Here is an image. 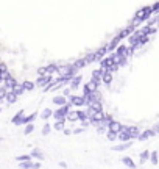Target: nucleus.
Listing matches in <instances>:
<instances>
[{"label": "nucleus", "instance_id": "1", "mask_svg": "<svg viewBox=\"0 0 159 169\" xmlns=\"http://www.w3.org/2000/svg\"><path fill=\"white\" fill-rule=\"evenodd\" d=\"M72 110V105L70 103H66L64 107H59L58 110H55L52 113V116L56 119V121H66V116H67V113Z\"/></svg>", "mask_w": 159, "mask_h": 169}, {"label": "nucleus", "instance_id": "2", "mask_svg": "<svg viewBox=\"0 0 159 169\" xmlns=\"http://www.w3.org/2000/svg\"><path fill=\"white\" fill-rule=\"evenodd\" d=\"M53 79H52V77L50 75H42V77H38V80H36V83H34V84H36V86H39V88H45L47 86V84L48 83H50Z\"/></svg>", "mask_w": 159, "mask_h": 169}, {"label": "nucleus", "instance_id": "3", "mask_svg": "<svg viewBox=\"0 0 159 169\" xmlns=\"http://www.w3.org/2000/svg\"><path fill=\"white\" fill-rule=\"evenodd\" d=\"M81 82H83V77L78 74V75H75L73 79L69 82V84H70V86H69V89L70 91H75V89H78L80 88V84H81Z\"/></svg>", "mask_w": 159, "mask_h": 169}, {"label": "nucleus", "instance_id": "4", "mask_svg": "<svg viewBox=\"0 0 159 169\" xmlns=\"http://www.w3.org/2000/svg\"><path fill=\"white\" fill-rule=\"evenodd\" d=\"M16 83H17V82L14 80V77H13V75H10L6 80H3V86H2V88L6 91V93H11V89H13V86H14Z\"/></svg>", "mask_w": 159, "mask_h": 169}, {"label": "nucleus", "instance_id": "5", "mask_svg": "<svg viewBox=\"0 0 159 169\" xmlns=\"http://www.w3.org/2000/svg\"><path fill=\"white\" fill-rule=\"evenodd\" d=\"M141 30H134L133 33H131L129 34V36H128V41H129V47H133L134 49V46H136V42H137V39H139L141 38ZM134 50H136V49H134Z\"/></svg>", "mask_w": 159, "mask_h": 169}, {"label": "nucleus", "instance_id": "6", "mask_svg": "<svg viewBox=\"0 0 159 169\" xmlns=\"http://www.w3.org/2000/svg\"><path fill=\"white\" fill-rule=\"evenodd\" d=\"M120 42H122V41H120L119 38H117V36H114V38L111 39V41H109V44H108V46H105V47H106V52H109V53H114L115 47L119 46Z\"/></svg>", "mask_w": 159, "mask_h": 169}, {"label": "nucleus", "instance_id": "7", "mask_svg": "<svg viewBox=\"0 0 159 169\" xmlns=\"http://www.w3.org/2000/svg\"><path fill=\"white\" fill-rule=\"evenodd\" d=\"M134 30H136V27H133V25H128L126 28H123V30H122V31H120L119 34H117V38H119V39L122 41V39H125V38H128V36H129V34H131V33H133Z\"/></svg>", "mask_w": 159, "mask_h": 169}, {"label": "nucleus", "instance_id": "8", "mask_svg": "<svg viewBox=\"0 0 159 169\" xmlns=\"http://www.w3.org/2000/svg\"><path fill=\"white\" fill-rule=\"evenodd\" d=\"M95 91H98V89H97V86L91 80L83 84V94H92V93H95Z\"/></svg>", "mask_w": 159, "mask_h": 169}, {"label": "nucleus", "instance_id": "9", "mask_svg": "<svg viewBox=\"0 0 159 169\" xmlns=\"http://www.w3.org/2000/svg\"><path fill=\"white\" fill-rule=\"evenodd\" d=\"M106 47L103 46V47H100V49H97V50L94 52V58H95V61H101L103 58L106 56Z\"/></svg>", "mask_w": 159, "mask_h": 169}, {"label": "nucleus", "instance_id": "10", "mask_svg": "<svg viewBox=\"0 0 159 169\" xmlns=\"http://www.w3.org/2000/svg\"><path fill=\"white\" fill-rule=\"evenodd\" d=\"M30 157H31V158H36V160H39V161L45 160V155H44V152L41 150L39 147H34V149L31 150V153H30Z\"/></svg>", "mask_w": 159, "mask_h": 169}, {"label": "nucleus", "instance_id": "11", "mask_svg": "<svg viewBox=\"0 0 159 169\" xmlns=\"http://www.w3.org/2000/svg\"><path fill=\"white\" fill-rule=\"evenodd\" d=\"M38 117V113L34 111V113H31V114H28V116H24L22 117V121H20V125H28V124H33V121Z\"/></svg>", "mask_w": 159, "mask_h": 169}, {"label": "nucleus", "instance_id": "12", "mask_svg": "<svg viewBox=\"0 0 159 169\" xmlns=\"http://www.w3.org/2000/svg\"><path fill=\"white\" fill-rule=\"evenodd\" d=\"M126 133H128V135H129V139L131 141H133V139H137V136H139V127H128V130H126Z\"/></svg>", "mask_w": 159, "mask_h": 169}, {"label": "nucleus", "instance_id": "13", "mask_svg": "<svg viewBox=\"0 0 159 169\" xmlns=\"http://www.w3.org/2000/svg\"><path fill=\"white\" fill-rule=\"evenodd\" d=\"M120 127H122V124L119 121H111V122H109V125H108V132L119 133L120 132Z\"/></svg>", "mask_w": 159, "mask_h": 169}, {"label": "nucleus", "instance_id": "14", "mask_svg": "<svg viewBox=\"0 0 159 169\" xmlns=\"http://www.w3.org/2000/svg\"><path fill=\"white\" fill-rule=\"evenodd\" d=\"M120 160H122V163L125 165L126 168H129V169H136L137 168V165L134 163V160L131 158V157H122Z\"/></svg>", "mask_w": 159, "mask_h": 169}, {"label": "nucleus", "instance_id": "15", "mask_svg": "<svg viewBox=\"0 0 159 169\" xmlns=\"http://www.w3.org/2000/svg\"><path fill=\"white\" fill-rule=\"evenodd\" d=\"M133 146V141H128V143H123V144H119V146H112V150L114 152H122V150H126Z\"/></svg>", "mask_w": 159, "mask_h": 169}, {"label": "nucleus", "instance_id": "16", "mask_svg": "<svg viewBox=\"0 0 159 169\" xmlns=\"http://www.w3.org/2000/svg\"><path fill=\"white\" fill-rule=\"evenodd\" d=\"M25 116V111L24 110H20V111H17L14 116H13V119H11V122L14 124V125H20V121H22V117Z\"/></svg>", "mask_w": 159, "mask_h": 169}, {"label": "nucleus", "instance_id": "17", "mask_svg": "<svg viewBox=\"0 0 159 169\" xmlns=\"http://www.w3.org/2000/svg\"><path fill=\"white\" fill-rule=\"evenodd\" d=\"M101 83H105L106 84V86L109 88V84H111L112 83V74H109L108 72V70H105V72H103V75H101Z\"/></svg>", "mask_w": 159, "mask_h": 169}, {"label": "nucleus", "instance_id": "18", "mask_svg": "<svg viewBox=\"0 0 159 169\" xmlns=\"http://www.w3.org/2000/svg\"><path fill=\"white\" fill-rule=\"evenodd\" d=\"M148 42H150V36H145V34H141V38L137 39V42H136L134 49H139V47H142V46H147Z\"/></svg>", "mask_w": 159, "mask_h": 169}, {"label": "nucleus", "instance_id": "19", "mask_svg": "<svg viewBox=\"0 0 159 169\" xmlns=\"http://www.w3.org/2000/svg\"><path fill=\"white\" fill-rule=\"evenodd\" d=\"M11 93L14 94L16 97H19V96H22L25 91H24V88H22V83H16L14 86H13V89H11Z\"/></svg>", "mask_w": 159, "mask_h": 169}, {"label": "nucleus", "instance_id": "20", "mask_svg": "<svg viewBox=\"0 0 159 169\" xmlns=\"http://www.w3.org/2000/svg\"><path fill=\"white\" fill-rule=\"evenodd\" d=\"M53 103L55 105H59V107H64V105L67 103V99L64 96H61V94L59 96H55L53 97Z\"/></svg>", "mask_w": 159, "mask_h": 169}, {"label": "nucleus", "instance_id": "21", "mask_svg": "<svg viewBox=\"0 0 159 169\" xmlns=\"http://www.w3.org/2000/svg\"><path fill=\"white\" fill-rule=\"evenodd\" d=\"M153 136V133H151V130L150 129H147V130H143L142 133H139V136H137V139L139 141H147L148 138H151Z\"/></svg>", "mask_w": 159, "mask_h": 169}, {"label": "nucleus", "instance_id": "22", "mask_svg": "<svg viewBox=\"0 0 159 169\" xmlns=\"http://www.w3.org/2000/svg\"><path fill=\"white\" fill-rule=\"evenodd\" d=\"M56 70H58V64H55V63L45 66V74L50 75V77H52V74H56Z\"/></svg>", "mask_w": 159, "mask_h": 169}, {"label": "nucleus", "instance_id": "23", "mask_svg": "<svg viewBox=\"0 0 159 169\" xmlns=\"http://www.w3.org/2000/svg\"><path fill=\"white\" fill-rule=\"evenodd\" d=\"M84 66H86L84 58H78L77 61H73V63H72V67H73L75 70H80V69H83Z\"/></svg>", "mask_w": 159, "mask_h": 169}, {"label": "nucleus", "instance_id": "24", "mask_svg": "<svg viewBox=\"0 0 159 169\" xmlns=\"http://www.w3.org/2000/svg\"><path fill=\"white\" fill-rule=\"evenodd\" d=\"M66 121H69V122H77L78 121V114H77V111H73V110H70L67 113V116H66Z\"/></svg>", "mask_w": 159, "mask_h": 169}, {"label": "nucleus", "instance_id": "25", "mask_svg": "<svg viewBox=\"0 0 159 169\" xmlns=\"http://www.w3.org/2000/svg\"><path fill=\"white\" fill-rule=\"evenodd\" d=\"M117 139L120 141V144H123V143H128V141H131V139H129V135H128L126 132L117 133Z\"/></svg>", "mask_w": 159, "mask_h": 169}, {"label": "nucleus", "instance_id": "26", "mask_svg": "<svg viewBox=\"0 0 159 169\" xmlns=\"http://www.w3.org/2000/svg\"><path fill=\"white\" fill-rule=\"evenodd\" d=\"M5 100H6V103H8V105H13V103H16V102H17V97H16L14 94H13V93H6Z\"/></svg>", "mask_w": 159, "mask_h": 169}, {"label": "nucleus", "instance_id": "27", "mask_svg": "<svg viewBox=\"0 0 159 169\" xmlns=\"http://www.w3.org/2000/svg\"><path fill=\"white\" fill-rule=\"evenodd\" d=\"M87 108H91L92 111H103V103L101 102H92Z\"/></svg>", "mask_w": 159, "mask_h": 169}, {"label": "nucleus", "instance_id": "28", "mask_svg": "<svg viewBox=\"0 0 159 169\" xmlns=\"http://www.w3.org/2000/svg\"><path fill=\"white\" fill-rule=\"evenodd\" d=\"M52 113H53V111H52L50 108H44L42 113H41V119H42V121H47V119L52 116Z\"/></svg>", "mask_w": 159, "mask_h": 169}, {"label": "nucleus", "instance_id": "29", "mask_svg": "<svg viewBox=\"0 0 159 169\" xmlns=\"http://www.w3.org/2000/svg\"><path fill=\"white\" fill-rule=\"evenodd\" d=\"M22 88H24V91H33L34 89V83L30 82V80H25L22 83Z\"/></svg>", "mask_w": 159, "mask_h": 169}, {"label": "nucleus", "instance_id": "30", "mask_svg": "<svg viewBox=\"0 0 159 169\" xmlns=\"http://www.w3.org/2000/svg\"><path fill=\"white\" fill-rule=\"evenodd\" d=\"M103 72H105V70H103V69H94L92 70V79H97V80H100L101 79V75H103Z\"/></svg>", "mask_w": 159, "mask_h": 169}, {"label": "nucleus", "instance_id": "31", "mask_svg": "<svg viewBox=\"0 0 159 169\" xmlns=\"http://www.w3.org/2000/svg\"><path fill=\"white\" fill-rule=\"evenodd\" d=\"M16 161H17V163H25V161H31V157H30V155H17V157H16Z\"/></svg>", "mask_w": 159, "mask_h": 169}, {"label": "nucleus", "instance_id": "32", "mask_svg": "<svg viewBox=\"0 0 159 169\" xmlns=\"http://www.w3.org/2000/svg\"><path fill=\"white\" fill-rule=\"evenodd\" d=\"M64 122H66V121H56V122L53 124V129L58 130V132H63V130L66 129V127H64Z\"/></svg>", "mask_w": 159, "mask_h": 169}, {"label": "nucleus", "instance_id": "33", "mask_svg": "<svg viewBox=\"0 0 159 169\" xmlns=\"http://www.w3.org/2000/svg\"><path fill=\"white\" fill-rule=\"evenodd\" d=\"M77 114H78V121H87V114H86V111L84 110H78L77 111Z\"/></svg>", "mask_w": 159, "mask_h": 169}, {"label": "nucleus", "instance_id": "34", "mask_svg": "<svg viewBox=\"0 0 159 169\" xmlns=\"http://www.w3.org/2000/svg\"><path fill=\"white\" fill-rule=\"evenodd\" d=\"M94 61H95V58H94V52L87 53V55L84 56V63H86V64H91V63H94Z\"/></svg>", "mask_w": 159, "mask_h": 169}, {"label": "nucleus", "instance_id": "35", "mask_svg": "<svg viewBox=\"0 0 159 169\" xmlns=\"http://www.w3.org/2000/svg\"><path fill=\"white\" fill-rule=\"evenodd\" d=\"M34 130V124H28V125H25V129H24V135H30V133H33Z\"/></svg>", "mask_w": 159, "mask_h": 169}, {"label": "nucleus", "instance_id": "36", "mask_svg": "<svg viewBox=\"0 0 159 169\" xmlns=\"http://www.w3.org/2000/svg\"><path fill=\"white\" fill-rule=\"evenodd\" d=\"M150 160H151V163H153L155 166L158 165V152H156V150L150 152Z\"/></svg>", "mask_w": 159, "mask_h": 169}, {"label": "nucleus", "instance_id": "37", "mask_svg": "<svg viewBox=\"0 0 159 169\" xmlns=\"http://www.w3.org/2000/svg\"><path fill=\"white\" fill-rule=\"evenodd\" d=\"M148 158H150V150H143L141 153V163H145Z\"/></svg>", "mask_w": 159, "mask_h": 169}, {"label": "nucleus", "instance_id": "38", "mask_svg": "<svg viewBox=\"0 0 159 169\" xmlns=\"http://www.w3.org/2000/svg\"><path fill=\"white\" fill-rule=\"evenodd\" d=\"M20 169H33V161H25V163H19Z\"/></svg>", "mask_w": 159, "mask_h": 169}, {"label": "nucleus", "instance_id": "39", "mask_svg": "<svg viewBox=\"0 0 159 169\" xmlns=\"http://www.w3.org/2000/svg\"><path fill=\"white\" fill-rule=\"evenodd\" d=\"M50 130H52L50 124H48V122H45V124H44V127H42V135H44V136H47L48 133H50Z\"/></svg>", "mask_w": 159, "mask_h": 169}, {"label": "nucleus", "instance_id": "40", "mask_svg": "<svg viewBox=\"0 0 159 169\" xmlns=\"http://www.w3.org/2000/svg\"><path fill=\"white\" fill-rule=\"evenodd\" d=\"M119 69H120V67H119V66H117V64H115V63H112V64H111V66H109V67H108L106 70H108V72H109V74H114V72H117V70H119Z\"/></svg>", "mask_w": 159, "mask_h": 169}, {"label": "nucleus", "instance_id": "41", "mask_svg": "<svg viewBox=\"0 0 159 169\" xmlns=\"http://www.w3.org/2000/svg\"><path fill=\"white\" fill-rule=\"evenodd\" d=\"M133 55H134V49L128 46V49H126V53H125V60H129Z\"/></svg>", "mask_w": 159, "mask_h": 169}, {"label": "nucleus", "instance_id": "42", "mask_svg": "<svg viewBox=\"0 0 159 169\" xmlns=\"http://www.w3.org/2000/svg\"><path fill=\"white\" fill-rule=\"evenodd\" d=\"M106 138H108V141H115L117 139V133H112V132L106 130Z\"/></svg>", "mask_w": 159, "mask_h": 169}, {"label": "nucleus", "instance_id": "43", "mask_svg": "<svg viewBox=\"0 0 159 169\" xmlns=\"http://www.w3.org/2000/svg\"><path fill=\"white\" fill-rule=\"evenodd\" d=\"M115 64L119 66V67H123V66H126V64H128V60H125V58H119Z\"/></svg>", "mask_w": 159, "mask_h": 169}, {"label": "nucleus", "instance_id": "44", "mask_svg": "<svg viewBox=\"0 0 159 169\" xmlns=\"http://www.w3.org/2000/svg\"><path fill=\"white\" fill-rule=\"evenodd\" d=\"M156 24H158V17H156V16H155V17H151V19L148 20V22H147L148 27H156Z\"/></svg>", "mask_w": 159, "mask_h": 169}, {"label": "nucleus", "instance_id": "45", "mask_svg": "<svg viewBox=\"0 0 159 169\" xmlns=\"http://www.w3.org/2000/svg\"><path fill=\"white\" fill-rule=\"evenodd\" d=\"M158 11H159V2L153 3V6H151V13L153 14H158Z\"/></svg>", "mask_w": 159, "mask_h": 169}, {"label": "nucleus", "instance_id": "46", "mask_svg": "<svg viewBox=\"0 0 159 169\" xmlns=\"http://www.w3.org/2000/svg\"><path fill=\"white\" fill-rule=\"evenodd\" d=\"M150 130H151V133H153V136H156V135H158V132H159V125H158V124H155V125L150 129Z\"/></svg>", "mask_w": 159, "mask_h": 169}, {"label": "nucleus", "instance_id": "47", "mask_svg": "<svg viewBox=\"0 0 159 169\" xmlns=\"http://www.w3.org/2000/svg\"><path fill=\"white\" fill-rule=\"evenodd\" d=\"M5 96H6V91H5L2 86H0V102L5 100Z\"/></svg>", "mask_w": 159, "mask_h": 169}, {"label": "nucleus", "instance_id": "48", "mask_svg": "<svg viewBox=\"0 0 159 169\" xmlns=\"http://www.w3.org/2000/svg\"><path fill=\"white\" fill-rule=\"evenodd\" d=\"M38 75H39V77H42V75H47V74H45V66H44V67H39V69H38Z\"/></svg>", "mask_w": 159, "mask_h": 169}, {"label": "nucleus", "instance_id": "49", "mask_svg": "<svg viewBox=\"0 0 159 169\" xmlns=\"http://www.w3.org/2000/svg\"><path fill=\"white\" fill-rule=\"evenodd\" d=\"M108 129H106V127H103V125H98V127H97V133H105Z\"/></svg>", "mask_w": 159, "mask_h": 169}, {"label": "nucleus", "instance_id": "50", "mask_svg": "<svg viewBox=\"0 0 159 169\" xmlns=\"http://www.w3.org/2000/svg\"><path fill=\"white\" fill-rule=\"evenodd\" d=\"M83 132H84V129H81V127H78V129L72 130V133H73V135H80V133H83Z\"/></svg>", "mask_w": 159, "mask_h": 169}, {"label": "nucleus", "instance_id": "51", "mask_svg": "<svg viewBox=\"0 0 159 169\" xmlns=\"http://www.w3.org/2000/svg\"><path fill=\"white\" fill-rule=\"evenodd\" d=\"M70 93H72V91H70V89H69V88H66V89L63 91V94H61V96H64V97L67 96V97H69V94H70Z\"/></svg>", "mask_w": 159, "mask_h": 169}, {"label": "nucleus", "instance_id": "52", "mask_svg": "<svg viewBox=\"0 0 159 169\" xmlns=\"http://www.w3.org/2000/svg\"><path fill=\"white\" fill-rule=\"evenodd\" d=\"M63 133H64V135H70V133H72V130H69V129H64V130H63Z\"/></svg>", "mask_w": 159, "mask_h": 169}, {"label": "nucleus", "instance_id": "53", "mask_svg": "<svg viewBox=\"0 0 159 169\" xmlns=\"http://www.w3.org/2000/svg\"><path fill=\"white\" fill-rule=\"evenodd\" d=\"M41 168V163H33V169H39Z\"/></svg>", "mask_w": 159, "mask_h": 169}, {"label": "nucleus", "instance_id": "54", "mask_svg": "<svg viewBox=\"0 0 159 169\" xmlns=\"http://www.w3.org/2000/svg\"><path fill=\"white\" fill-rule=\"evenodd\" d=\"M59 166H61V168H67V165L64 163V161H61V163H59Z\"/></svg>", "mask_w": 159, "mask_h": 169}, {"label": "nucleus", "instance_id": "55", "mask_svg": "<svg viewBox=\"0 0 159 169\" xmlns=\"http://www.w3.org/2000/svg\"><path fill=\"white\" fill-rule=\"evenodd\" d=\"M2 83H3V82H2V79H0V84H2Z\"/></svg>", "mask_w": 159, "mask_h": 169}, {"label": "nucleus", "instance_id": "56", "mask_svg": "<svg viewBox=\"0 0 159 169\" xmlns=\"http://www.w3.org/2000/svg\"><path fill=\"white\" fill-rule=\"evenodd\" d=\"M2 141H3V139H2V138H0V143H2Z\"/></svg>", "mask_w": 159, "mask_h": 169}, {"label": "nucleus", "instance_id": "57", "mask_svg": "<svg viewBox=\"0 0 159 169\" xmlns=\"http://www.w3.org/2000/svg\"><path fill=\"white\" fill-rule=\"evenodd\" d=\"M0 113H2V108H0Z\"/></svg>", "mask_w": 159, "mask_h": 169}]
</instances>
